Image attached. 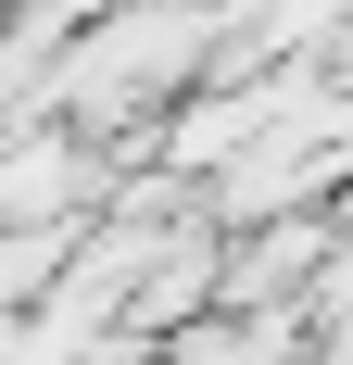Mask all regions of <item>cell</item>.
<instances>
[{"label":"cell","mask_w":353,"mask_h":365,"mask_svg":"<svg viewBox=\"0 0 353 365\" xmlns=\"http://www.w3.org/2000/svg\"><path fill=\"white\" fill-rule=\"evenodd\" d=\"M316 340H303V315H278V302H202L189 328H164L139 365H303Z\"/></svg>","instance_id":"obj_1"}]
</instances>
